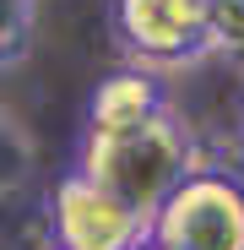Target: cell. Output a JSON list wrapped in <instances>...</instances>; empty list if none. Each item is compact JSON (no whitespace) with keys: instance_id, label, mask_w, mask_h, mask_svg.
<instances>
[{"instance_id":"obj_8","label":"cell","mask_w":244,"mask_h":250,"mask_svg":"<svg viewBox=\"0 0 244 250\" xmlns=\"http://www.w3.org/2000/svg\"><path fill=\"white\" fill-rule=\"evenodd\" d=\"M212 49L244 71V0H212Z\"/></svg>"},{"instance_id":"obj_11","label":"cell","mask_w":244,"mask_h":250,"mask_svg":"<svg viewBox=\"0 0 244 250\" xmlns=\"http://www.w3.org/2000/svg\"><path fill=\"white\" fill-rule=\"evenodd\" d=\"M49 250H55V245H49Z\"/></svg>"},{"instance_id":"obj_3","label":"cell","mask_w":244,"mask_h":250,"mask_svg":"<svg viewBox=\"0 0 244 250\" xmlns=\"http://www.w3.org/2000/svg\"><path fill=\"white\" fill-rule=\"evenodd\" d=\"M114 38L141 71L190 65L212 49V0H114Z\"/></svg>"},{"instance_id":"obj_9","label":"cell","mask_w":244,"mask_h":250,"mask_svg":"<svg viewBox=\"0 0 244 250\" xmlns=\"http://www.w3.org/2000/svg\"><path fill=\"white\" fill-rule=\"evenodd\" d=\"M239 142H244V93H239Z\"/></svg>"},{"instance_id":"obj_7","label":"cell","mask_w":244,"mask_h":250,"mask_svg":"<svg viewBox=\"0 0 244 250\" xmlns=\"http://www.w3.org/2000/svg\"><path fill=\"white\" fill-rule=\"evenodd\" d=\"M33 22H38V0H0V71L27 55Z\"/></svg>"},{"instance_id":"obj_5","label":"cell","mask_w":244,"mask_h":250,"mask_svg":"<svg viewBox=\"0 0 244 250\" xmlns=\"http://www.w3.org/2000/svg\"><path fill=\"white\" fill-rule=\"evenodd\" d=\"M169 109V93H163L157 71H141V65H125V71H109L93 98H87V125L81 136H119V131H136L152 114Z\"/></svg>"},{"instance_id":"obj_4","label":"cell","mask_w":244,"mask_h":250,"mask_svg":"<svg viewBox=\"0 0 244 250\" xmlns=\"http://www.w3.org/2000/svg\"><path fill=\"white\" fill-rule=\"evenodd\" d=\"M49 234H55V250H147L152 218H141L114 190L71 169L49 196Z\"/></svg>"},{"instance_id":"obj_1","label":"cell","mask_w":244,"mask_h":250,"mask_svg":"<svg viewBox=\"0 0 244 250\" xmlns=\"http://www.w3.org/2000/svg\"><path fill=\"white\" fill-rule=\"evenodd\" d=\"M76 169L98 180L103 190H114L125 207H136L141 218H157L190 174H201V142L190 131V120L169 104L163 114H152L136 131L119 136H81V158Z\"/></svg>"},{"instance_id":"obj_10","label":"cell","mask_w":244,"mask_h":250,"mask_svg":"<svg viewBox=\"0 0 244 250\" xmlns=\"http://www.w3.org/2000/svg\"><path fill=\"white\" fill-rule=\"evenodd\" d=\"M147 250H157V245H147Z\"/></svg>"},{"instance_id":"obj_6","label":"cell","mask_w":244,"mask_h":250,"mask_svg":"<svg viewBox=\"0 0 244 250\" xmlns=\"http://www.w3.org/2000/svg\"><path fill=\"white\" fill-rule=\"evenodd\" d=\"M33 180V136L22 131V120L0 109V196H17Z\"/></svg>"},{"instance_id":"obj_2","label":"cell","mask_w":244,"mask_h":250,"mask_svg":"<svg viewBox=\"0 0 244 250\" xmlns=\"http://www.w3.org/2000/svg\"><path fill=\"white\" fill-rule=\"evenodd\" d=\"M157 250H244V180L223 169L190 174L152 218Z\"/></svg>"}]
</instances>
